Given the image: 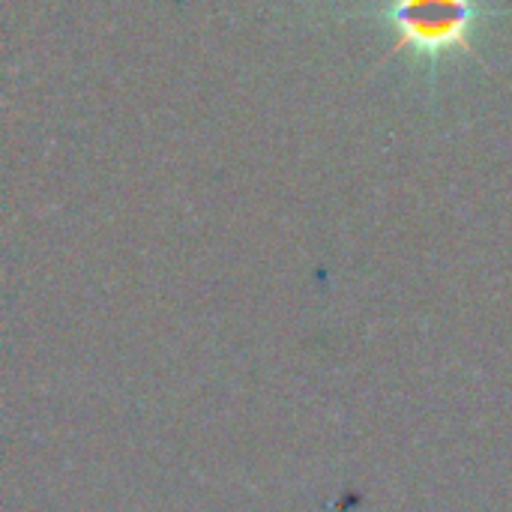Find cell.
I'll list each match as a JSON object with an SVG mask.
<instances>
[{"mask_svg":"<svg viewBox=\"0 0 512 512\" xmlns=\"http://www.w3.org/2000/svg\"><path fill=\"white\" fill-rule=\"evenodd\" d=\"M486 12L483 0H384L375 15L402 51L435 72L438 63L471 51Z\"/></svg>","mask_w":512,"mask_h":512,"instance_id":"obj_1","label":"cell"}]
</instances>
